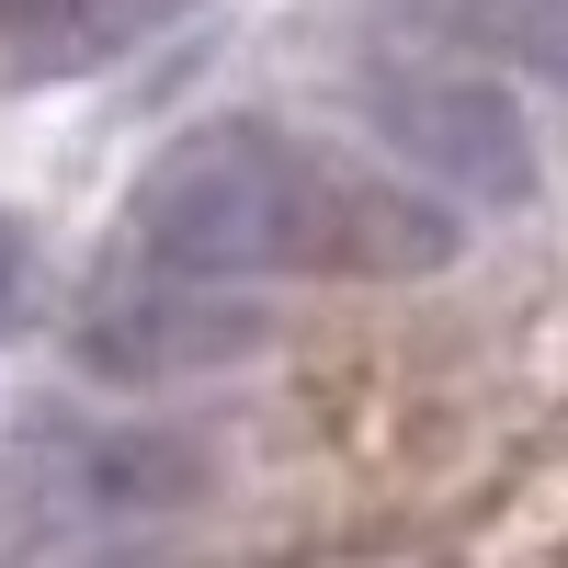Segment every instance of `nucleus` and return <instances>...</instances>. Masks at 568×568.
<instances>
[{
  "mask_svg": "<svg viewBox=\"0 0 568 568\" xmlns=\"http://www.w3.org/2000/svg\"><path fill=\"white\" fill-rule=\"evenodd\" d=\"M136 262L171 273H364V284H409L455 262V205L409 194V182L364 171L342 149H307L284 125H205L182 149L149 160L136 182Z\"/></svg>",
  "mask_w": 568,
  "mask_h": 568,
  "instance_id": "1",
  "label": "nucleus"
},
{
  "mask_svg": "<svg viewBox=\"0 0 568 568\" xmlns=\"http://www.w3.org/2000/svg\"><path fill=\"white\" fill-rule=\"evenodd\" d=\"M364 114L420 182H444L466 205H524L535 194V136L511 114V91L478 80V69H375Z\"/></svg>",
  "mask_w": 568,
  "mask_h": 568,
  "instance_id": "4",
  "label": "nucleus"
},
{
  "mask_svg": "<svg viewBox=\"0 0 568 568\" xmlns=\"http://www.w3.org/2000/svg\"><path fill=\"white\" fill-rule=\"evenodd\" d=\"M205 500V444L160 420H34L0 455V511L23 535H103V524H160Z\"/></svg>",
  "mask_w": 568,
  "mask_h": 568,
  "instance_id": "2",
  "label": "nucleus"
},
{
  "mask_svg": "<svg viewBox=\"0 0 568 568\" xmlns=\"http://www.w3.org/2000/svg\"><path fill=\"white\" fill-rule=\"evenodd\" d=\"M12 307H23V227L0 216V329H12Z\"/></svg>",
  "mask_w": 568,
  "mask_h": 568,
  "instance_id": "7",
  "label": "nucleus"
},
{
  "mask_svg": "<svg viewBox=\"0 0 568 568\" xmlns=\"http://www.w3.org/2000/svg\"><path fill=\"white\" fill-rule=\"evenodd\" d=\"M182 12V0H0V34L23 45L34 69H80V58H114L136 23Z\"/></svg>",
  "mask_w": 568,
  "mask_h": 568,
  "instance_id": "5",
  "label": "nucleus"
},
{
  "mask_svg": "<svg viewBox=\"0 0 568 568\" xmlns=\"http://www.w3.org/2000/svg\"><path fill=\"white\" fill-rule=\"evenodd\" d=\"M433 23H478V34H500L511 58H535V69H557L568 80V0H420Z\"/></svg>",
  "mask_w": 568,
  "mask_h": 568,
  "instance_id": "6",
  "label": "nucleus"
},
{
  "mask_svg": "<svg viewBox=\"0 0 568 568\" xmlns=\"http://www.w3.org/2000/svg\"><path fill=\"white\" fill-rule=\"evenodd\" d=\"M69 353L103 375V387H182V375H216V364L262 353V307L227 296L216 273L149 262V273H103L80 296Z\"/></svg>",
  "mask_w": 568,
  "mask_h": 568,
  "instance_id": "3",
  "label": "nucleus"
}]
</instances>
